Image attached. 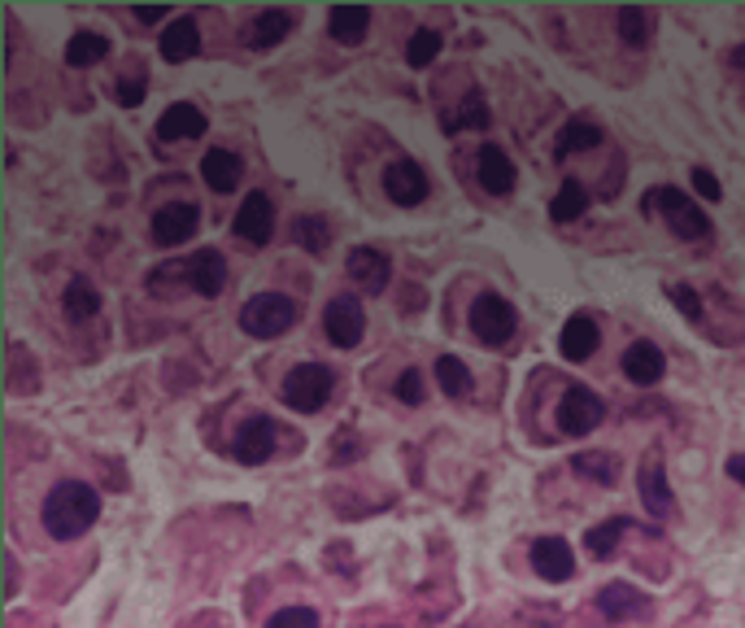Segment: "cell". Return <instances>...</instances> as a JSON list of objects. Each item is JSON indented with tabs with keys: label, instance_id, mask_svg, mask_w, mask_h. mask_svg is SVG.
I'll use <instances>...</instances> for the list:
<instances>
[{
	"label": "cell",
	"instance_id": "cell-14",
	"mask_svg": "<svg viewBox=\"0 0 745 628\" xmlns=\"http://www.w3.org/2000/svg\"><path fill=\"white\" fill-rule=\"evenodd\" d=\"M636 489H641V502L649 515H671V485H667V472L658 463V454H645L641 459V472H636Z\"/></svg>",
	"mask_w": 745,
	"mask_h": 628
},
{
	"label": "cell",
	"instance_id": "cell-2",
	"mask_svg": "<svg viewBox=\"0 0 745 628\" xmlns=\"http://www.w3.org/2000/svg\"><path fill=\"white\" fill-rule=\"evenodd\" d=\"M296 324V305L279 292H257L240 305V328L257 341H270V337H283L288 328Z\"/></svg>",
	"mask_w": 745,
	"mask_h": 628
},
{
	"label": "cell",
	"instance_id": "cell-4",
	"mask_svg": "<svg viewBox=\"0 0 745 628\" xmlns=\"http://www.w3.org/2000/svg\"><path fill=\"white\" fill-rule=\"evenodd\" d=\"M645 205H658L662 210V218H667V227L680 236V240H702L706 231H710V218L697 210V201H689L680 188H654L649 197H645Z\"/></svg>",
	"mask_w": 745,
	"mask_h": 628
},
{
	"label": "cell",
	"instance_id": "cell-24",
	"mask_svg": "<svg viewBox=\"0 0 745 628\" xmlns=\"http://www.w3.org/2000/svg\"><path fill=\"white\" fill-rule=\"evenodd\" d=\"M201 175H205V184H210L214 192H231L236 179H240V158H236L231 149H210V153L201 158Z\"/></svg>",
	"mask_w": 745,
	"mask_h": 628
},
{
	"label": "cell",
	"instance_id": "cell-20",
	"mask_svg": "<svg viewBox=\"0 0 745 628\" xmlns=\"http://www.w3.org/2000/svg\"><path fill=\"white\" fill-rule=\"evenodd\" d=\"M62 310H66V319L71 324H88V319H97L101 314V292H97V284L92 279H71L66 284V297H62Z\"/></svg>",
	"mask_w": 745,
	"mask_h": 628
},
{
	"label": "cell",
	"instance_id": "cell-21",
	"mask_svg": "<svg viewBox=\"0 0 745 628\" xmlns=\"http://www.w3.org/2000/svg\"><path fill=\"white\" fill-rule=\"evenodd\" d=\"M366 27H370V10L366 5H331V14H327V32L340 45H357L366 36Z\"/></svg>",
	"mask_w": 745,
	"mask_h": 628
},
{
	"label": "cell",
	"instance_id": "cell-22",
	"mask_svg": "<svg viewBox=\"0 0 745 628\" xmlns=\"http://www.w3.org/2000/svg\"><path fill=\"white\" fill-rule=\"evenodd\" d=\"M480 184H484L489 192H497V197H506V192L515 188V162H510L497 145H484V149H480Z\"/></svg>",
	"mask_w": 745,
	"mask_h": 628
},
{
	"label": "cell",
	"instance_id": "cell-39",
	"mask_svg": "<svg viewBox=\"0 0 745 628\" xmlns=\"http://www.w3.org/2000/svg\"><path fill=\"white\" fill-rule=\"evenodd\" d=\"M397 398H402L406 406H419V402H424V376H419L415 367L397 376Z\"/></svg>",
	"mask_w": 745,
	"mask_h": 628
},
{
	"label": "cell",
	"instance_id": "cell-17",
	"mask_svg": "<svg viewBox=\"0 0 745 628\" xmlns=\"http://www.w3.org/2000/svg\"><path fill=\"white\" fill-rule=\"evenodd\" d=\"M188 284L201 292V297H218L227 288V262L218 249H201L188 258Z\"/></svg>",
	"mask_w": 745,
	"mask_h": 628
},
{
	"label": "cell",
	"instance_id": "cell-9",
	"mask_svg": "<svg viewBox=\"0 0 745 628\" xmlns=\"http://www.w3.org/2000/svg\"><path fill=\"white\" fill-rule=\"evenodd\" d=\"M197 227H201V210H197V205H188V201L162 205V210L153 214V240H157L162 249H175V244L192 240V236H197Z\"/></svg>",
	"mask_w": 745,
	"mask_h": 628
},
{
	"label": "cell",
	"instance_id": "cell-13",
	"mask_svg": "<svg viewBox=\"0 0 745 628\" xmlns=\"http://www.w3.org/2000/svg\"><path fill=\"white\" fill-rule=\"evenodd\" d=\"M275 450V419L266 415H249L236 432V459L240 463H266Z\"/></svg>",
	"mask_w": 745,
	"mask_h": 628
},
{
	"label": "cell",
	"instance_id": "cell-34",
	"mask_svg": "<svg viewBox=\"0 0 745 628\" xmlns=\"http://www.w3.org/2000/svg\"><path fill=\"white\" fill-rule=\"evenodd\" d=\"M454 127H471V131H484V127H489V105H484L480 92H467V97H463Z\"/></svg>",
	"mask_w": 745,
	"mask_h": 628
},
{
	"label": "cell",
	"instance_id": "cell-27",
	"mask_svg": "<svg viewBox=\"0 0 745 628\" xmlns=\"http://www.w3.org/2000/svg\"><path fill=\"white\" fill-rule=\"evenodd\" d=\"M584 210H589V188H584L580 179H567V184L558 188V197L550 201L554 223H571V218H580Z\"/></svg>",
	"mask_w": 745,
	"mask_h": 628
},
{
	"label": "cell",
	"instance_id": "cell-29",
	"mask_svg": "<svg viewBox=\"0 0 745 628\" xmlns=\"http://www.w3.org/2000/svg\"><path fill=\"white\" fill-rule=\"evenodd\" d=\"M628 528H632L628 519H606V524L589 528V537H584L589 554H593V558H606V554H615V545L623 541V532H628Z\"/></svg>",
	"mask_w": 745,
	"mask_h": 628
},
{
	"label": "cell",
	"instance_id": "cell-19",
	"mask_svg": "<svg viewBox=\"0 0 745 628\" xmlns=\"http://www.w3.org/2000/svg\"><path fill=\"white\" fill-rule=\"evenodd\" d=\"M205 127H210L205 114H201L197 105H188V101L171 105V110L157 118V136H162V140H201Z\"/></svg>",
	"mask_w": 745,
	"mask_h": 628
},
{
	"label": "cell",
	"instance_id": "cell-37",
	"mask_svg": "<svg viewBox=\"0 0 745 628\" xmlns=\"http://www.w3.org/2000/svg\"><path fill=\"white\" fill-rule=\"evenodd\" d=\"M266 628H318V615L310 606H283L279 615L266 619Z\"/></svg>",
	"mask_w": 745,
	"mask_h": 628
},
{
	"label": "cell",
	"instance_id": "cell-26",
	"mask_svg": "<svg viewBox=\"0 0 745 628\" xmlns=\"http://www.w3.org/2000/svg\"><path fill=\"white\" fill-rule=\"evenodd\" d=\"M288 32H292V14L266 10V14H257V18H253V27H249V45H253V49H275Z\"/></svg>",
	"mask_w": 745,
	"mask_h": 628
},
{
	"label": "cell",
	"instance_id": "cell-38",
	"mask_svg": "<svg viewBox=\"0 0 745 628\" xmlns=\"http://www.w3.org/2000/svg\"><path fill=\"white\" fill-rule=\"evenodd\" d=\"M667 297L684 310V319H693V324L702 319V301H697V292H693V288H684V284H667Z\"/></svg>",
	"mask_w": 745,
	"mask_h": 628
},
{
	"label": "cell",
	"instance_id": "cell-35",
	"mask_svg": "<svg viewBox=\"0 0 745 628\" xmlns=\"http://www.w3.org/2000/svg\"><path fill=\"white\" fill-rule=\"evenodd\" d=\"M437 53H441V36L437 32H415L411 45H406V62L411 66H428Z\"/></svg>",
	"mask_w": 745,
	"mask_h": 628
},
{
	"label": "cell",
	"instance_id": "cell-28",
	"mask_svg": "<svg viewBox=\"0 0 745 628\" xmlns=\"http://www.w3.org/2000/svg\"><path fill=\"white\" fill-rule=\"evenodd\" d=\"M105 53H110V40L97 36V32H79V36H71V45H66V62H71V66H92V62H101Z\"/></svg>",
	"mask_w": 745,
	"mask_h": 628
},
{
	"label": "cell",
	"instance_id": "cell-16",
	"mask_svg": "<svg viewBox=\"0 0 745 628\" xmlns=\"http://www.w3.org/2000/svg\"><path fill=\"white\" fill-rule=\"evenodd\" d=\"M597 611H602L606 619H641V615H649V598H645L641 589L615 580V585H606V589L597 593Z\"/></svg>",
	"mask_w": 745,
	"mask_h": 628
},
{
	"label": "cell",
	"instance_id": "cell-15",
	"mask_svg": "<svg viewBox=\"0 0 745 628\" xmlns=\"http://www.w3.org/2000/svg\"><path fill=\"white\" fill-rule=\"evenodd\" d=\"M558 346H563V354H567L571 363L593 359L597 346H602V332H597V324H593V314H571V319L563 324V332H558Z\"/></svg>",
	"mask_w": 745,
	"mask_h": 628
},
{
	"label": "cell",
	"instance_id": "cell-18",
	"mask_svg": "<svg viewBox=\"0 0 745 628\" xmlns=\"http://www.w3.org/2000/svg\"><path fill=\"white\" fill-rule=\"evenodd\" d=\"M662 367H667V359H662V350L654 341H632L623 350V376L632 385H658L662 380Z\"/></svg>",
	"mask_w": 745,
	"mask_h": 628
},
{
	"label": "cell",
	"instance_id": "cell-10",
	"mask_svg": "<svg viewBox=\"0 0 745 628\" xmlns=\"http://www.w3.org/2000/svg\"><path fill=\"white\" fill-rule=\"evenodd\" d=\"M532 567H536L541 580L558 585V580H571L576 554H571V545L563 537H541V541H532Z\"/></svg>",
	"mask_w": 745,
	"mask_h": 628
},
{
	"label": "cell",
	"instance_id": "cell-33",
	"mask_svg": "<svg viewBox=\"0 0 745 628\" xmlns=\"http://www.w3.org/2000/svg\"><path fill=\"white\" fill-rule=\"evenodd\" d=\"M292 236H296V244H301V249H310V253H323V249H327V240H331V227H327L318 214H305V218H296Z\"/></svg>",
	"mask_w": 745,
	"mask_h": 628
},
{
	"label": "cell",
	"instance_id": "cell-40",
	"mask_svg": "<svg viewBox=\"0 0 745 628\" xmlns=\"http://www.w3.org/2000/svg\"><path fill=\"white\" fill-rule=\"evenodd\" d=\"M693 184H697V192H702L706 201H719V184H715V175H710L706 166H693Z\"/></svg>",
	"mask_w": 745,
	"mask_h": 628
},
{
	"label": "cell",
	"instance_id": "cell-30",
	"mask_svg": "<svg viewBox=\"0 0 745 628\" xmlns=\"http://www.w3.org/2000/svg\"><path fill=\"white\" fill-rule=\"evenodd\" d=\"M576 472L580 476H589V480H597V485H615L619 480V459L615 454H576Z\"/></svg>",
	"mask_w": 745,
	"mask_h": 628
},
{
	"label": "cell",
	"instance_id": "cell-1",
	"mask_svg": "<svg viewBox=\"0 0 745 628\" xmlns=\"http://www.w3.org/2000/svg\"><path fill=\"white\" fill-rule=\"evenodd\" d=\"M97 515H101V493H97L92 485H84V480L58 485V489L45 498V506H40V519H45L49 537H58V541L84 537V532L97 524Z\"/></svg>",
	"mask_w": 745,
	"mask_h": 628
},
{
	"label": "cell",
	"instance_id": "cell-11",
	"mask_svg": "<svg viewBox=\"0 0 745 628\" xmlns=\"http://www.w3.org/2000/svg\"><path fill=\"white\" fill-rule=\"evenodd\" d=\"M344 266H349V279H353L362 292H384V284H389V253H384V249L362 244V249L349 253Z\"/></svg>",
	"mask_w": 745,
	"mask_h": 628
},
{
	"label": "cell",
	"instance_id": "cell-6",
	"mask_svg": "<svg viewBox=\"0 0 745 628\" xmlns=\"http://www.w3.org/2000/svg\"><path fill=\"white\" fill-rule=\"evenodd\" d=\"M602 419H606V402H602L593 389L571 385V389L563 393V402H558V424H563L567 437H589Z\"/></svg>",
	"mask_w": 745,
	"mask_h": 628
},
{
	"label": "cell",
	"instance_id": "cell-12",
	"mask_svg": "<svg viewBox=\"0 0 745 628\" xmlns=\"http://www.w3.org/2000/svg\"><path fill=\"white\" fill-rule=\"evenodd\" d=\"M384 192H389V201H397V205H419V201L428 197V175H424V166H419V162H393V166L384 171Z\"/></svg>",
	"mask_w": 745,
	"mask_h": 628
},
{
	"label": "cell",
	"instance_id": "cell-36",
	"mask_svg": "<svg viewBox=\"0 0 745 628\" xmlns=\"http://www.w3.org/2000/svg\"><path fill=\"white\" fill-rule=\"evenodd\" d=\"M144 92H149L144 71H127V75H118V101H123L127 110H136V105L144 101Z\"/></svg>",
	"mask_w": 745,
	"mask_h": 628
},
{
	"label": "cell",
	"instance_id": "cell-32",
	"mask_svg": "<svg viewBox=\"0 0 745 628\" xmlns=\"http://www.w3.org/2000/svg\"><path fill=\"white\" fill-rule=\"evenodd\" d=\"M437 380H441V389H445L450 398H467V393H471V372H467L454 354H445V359L437 363Z\"/></svg>",
	"mask_w": 745,
	"mask_h": 628
},
{
	"label": "cell",
	"instance_id": "cell-42",
	"mask_svg": "<svg viewBox=\"0 0 745 628\" xmlns=\"http://www.w3.org/2000/svg\"><path fill=\"white\" fill-rule=\"evenodd\" d=\"M728 476H732L736 485H745V454H732V459H728Z\"/></svg>",
	"mask_w": 745,
	"mask_h": 628
},
{
	"label": "cell",
	"instance_id": "cell-3",
	"mask_svg": "<svg viewBox=\"0 0 745 628\" xmlns=\"http://www.w3.org/2000/svg\"><path fill=\"white\" fill-rule=\"evenodd\" d=\"M331 385H336V376H331L323 363H301V367H292V372L283 376V402H288L292 411H301V415H314V411L327 406Z\"/></svg>",
	"mask_w": 745,
	"mask_h": 628
},
{
	"label": "cell",
	"instance_id": "cell-8",
	"mask_svg": "<svg viewBox=\"0 0 745 628\" xmlns=\"http://www.w3.org/2000/svg\"><path fill=\"white\" fill-rule=\"evenodd\" d=\"M236 236L244 240V244H253V249H262L270 236H275V210H270V197L266 192H249L244 197V205L236 210Z\"/></svg>",
	"mask_w": 745,
	"mask_h": 628
},
{
	"label": "cell",
	"instance_id": "cell-31",
	"mask_svg": "<svg viewBox=\"0 0 745 628\" xmlns=\"http://www.w3.org/2000/svg\"><path fill=\"white\" fill-rule=\"evenodd\" d=\"M619 36L632 45V49H645L649 45V14L641 5H623L619 10Z\"/></svg>",
	"mask_w": 745,
	"mask_h": 628
},
{
	"label": "cell",
	"instance_id": "cell-23",
	"mask_svg": "<svg viewBox=\"0 0 745 628\" xmlns=\"http://www.w3.org/2000/svg\"><path fill=\"white\" fill-rule=\"evenodd\" d=\"M201 53V32H197V23L192 18H175L171 27H166V36H162V58L166 62H188V58H197Z\"/></svg>",
	"mask_w": 745,
	"mask_h": 628
},
{
	"label": "cell",
	"instance_id": "cell-5",
	"mask_svg": "<svg viewBox=\"0 0 745 628\" xmlns=\"http://www.w3.org/2000/svg\"><path fill=\"white\" fill-rule=\"evenodd\" d=\"M471 328H476V337L484 346H506L515 337V328H519L515 305L502 301V297H493V292L476 297V305H471Z\"/></svg>",
	"mask_w": 745,
	"mask_h": 628
},
{
	"label": "cell",
	"instance_id": "cell-25",
	"mask_svg": "<svg viewBox=\"0 0 745 628\" xmlns=\"http://www.w3.org/2000/svg\"><path fill=\"white\" fill-rule=\"evenodd\" d=\"M597 145H602V127L589 123V118H571V123L563 127L554 153H558V158H571V153H589V149H597Z\"/></svg>",
	"mask_w": 745,
	"mask_h": 628
},
{
	"label": "cell",
	"instance_id": "cell-41",
	"mask_svg": "<svg viewBox=\"0 0 745 628\" xmlns=\"http://www.w3.org/2000/svg\"><path fill=\"white\" fill-rule=\"evenodd\" d=\"M136 18H140V23H162L166 10H162V5H136Z\"/></svg>",
	"mask_w": 745,
	"mask_h": 628
},
{
	"label": "cell",
	"instance_id": "cell-7",
	"mask_svg": "<svg viewBox=\"0 0 745 628\" xmlns=\"http://www.w3.org/2000/svg\"><path fill=\"white\" fill-rule=\"evenodd\" d=\"M323 328H327L331 346L353 350V346L362 341V332H366V314H362V305H357L353 297H336V301H327V310H323Z\"/></svg>",
	"mask_w": 745,
	"mask_h": 628
}]
</instances>
